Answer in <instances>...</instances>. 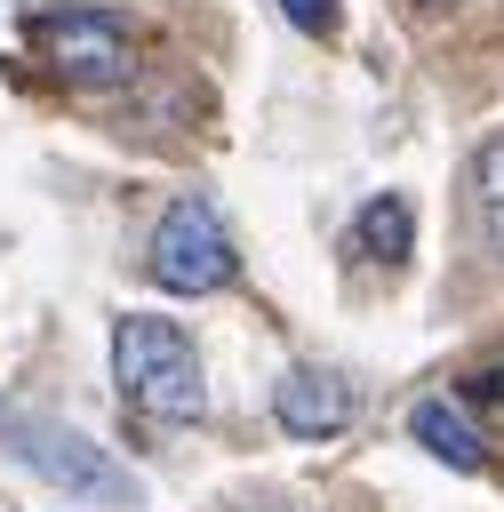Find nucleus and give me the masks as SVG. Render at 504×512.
<instances>
[{"label": "nucleus", "mask_w": 504, "mask_h": 512, "mask_svg": "<svg viewBox=\"0 0 504 512\" xmlns=\"http://www.w3.org/2000/svg\"><path fill=\"white\" fill-rule=\"evenodd\" d=\"M352 248L376 256V264H400V256L416 248V208H408L400 192H376V200L360 208V224H352Z\"/></svg>", "instance_id": "nucleus-7"}, {"label": "nucleus", "mask_w": 504, "mask_h": 512, "mask_svg": "<svg viewBox=\"0 0 504 512\" xmlns=\"http://www.w3.org/2000/svg\"><path fill=\"white\" fill-rule=\"evenodd\" d=\"M280 16H288L296 32H312V40H328L336 16H344V0H280Z\"/></svg>", "instance_id": "nucleus-9"}, {"label": "nucleus", "mask_w": 504, "mask_h": 512, "mask_svg": "<svg viewBox=\"0 0 504 512\" xmlns=\"http://www.w3.org/2000/svg\"><path fill=\"white\" fill-rule=\"evenodd\" d=\"M472 184H480V224H488V248L504 256V136H488V144H480Z\"/></svg>", "instance_id": "nucleus-8"}, {"label": "nucleus", "mask_w": 504, "mask_h": 512, "mask_svg": "<svg viewBox=\"0 0 504 512\" xmlns=\"http://www.w3.org/2000/svg\"><path fill=\"white\" fill-rule=\"evenodd\" d=\"M0 440H8L16 464H32L48 488H64V496H80V504H136V496H144L128 464H112L88 432H72V424H56V416L8 408V416H0Z\"/></svg>", "instance_id": "nucleus-2"}, {"label": "nucleus", "mask_w": 504, "mask_h": 512, "mask_svg": "<svg viewBox=\"0 0 504 512\" xmlns=\"http://www.w3.org/2000/svg\"><path fill=\"white\" fill-rule=\"evenodd\" d=\"M408 440H416L424 456H440L448 472H480V464H488V440H480V424H472L456 400H416V408H408Z\"/></svg>", "instance_id": "nucleus-6"}, {"label": "nucleus", "mask_w": 504, "mask_h": 512, "mask_svg": "<svg viewBox=\"0 0 504 512\" xmlns=\"http://www.w3.org/2000/svg\"><path fill=\"white\" fill-rule=\"evenodd\" d=\"M144 272H152L168 296H216V288H232V280H240V248H232L224 216H216L208 200H192V192H184V200H168V208H160Z\"/></svg>", "instance_id": "nucleus-3"}, {"label": "nucleus", "mask_w": 504, "mask_h": 512, "mask_svg": "<svg viewBox=\"0 0 504 512\" xmlns=\"http://www.w3.org/2000/svg\"><path fill=\"white\" fill-rule=\"evenodd\" d=\"M112 384L128 408L160 416V424H192L208 408V384H200V352L176 320L160 312H128L112 328Z\"/></svg>", "instance_id": "nucleus-1"}, {"label": "nucleus", "mask_w": 504, "mask_h": 512, "mask_svg": "<svg viewBox=\"0 0 504 512\" xmlns=\"http://www.w3.org/2000/svg\"><path fill=\"white\" fill-rule=\"evenodd\" d=\"M416 8H456V0H416Z\"/></svg>", "instance_id": "nucleus-10"}, {"label": "nucleus", "mask_w": 504, "mask_h": 512, "mask_svg": "<svg viewBox=\"0 0 504 512\" xmlns=\"http://www.w3.org/2000/svg\"><path fill=\"white\" fill-rule=\"evenodd\" d=\"M40 56L64 88H128L136 80V40L112 8H64L40 24Z\"/></svg>", "instance_id": "nucleus-4"}, {"label": "nucleus", "mask_w": 504, "mask_h": 512, "mask_svg": "<svg viewBox=\"0 0 504 512\" xmlns=\"http://www.w3.org/2000/svg\"><path fill=\"white\" fill-rule=\"evenodd\" d=\"M272 416L288 440H336L352 424V384L336 368H288L272 384Z\"/></svg>", "instance_id": "nucleus-5"}]
</instances>
